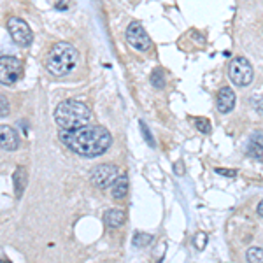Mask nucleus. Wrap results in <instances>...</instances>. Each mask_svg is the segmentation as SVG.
Wrapping results in <instances>:
<instances>
[{"label":"nucleus","instance_id":"10","mask_svg":"<svg viewBox=\"0 0 263 263\" xmlns=\"http://www.w3.org/2000/svg\"><path fill=\"white\" fill-rule=\"evenodd\" d=\"M20 146V137L9 125H0V147L4 151H16Z\"/></svg>","mask_w":263,"mask_h":263},{"label":"nucleus","instance_id":"12","mask_svg":"<svg viewBox=\"0 0 263 263\" xmlns=\"http://www.w3.org/2000/svg\"><path fill=\"white\" fill-rule=\"evenodd\" d=\"M12 181H14V193H16V198H21L23 195L25 188H27V171L25 167H18L12 176Z\"/></svg>","mask_w":263,"mask_h":263},{"label":"nucleus","instance_id":"11","mask_svg":"<svg viewBox=\"0 0 263 263\" xmlns=\"http://www.w3.org/2000/svg\"><path fill=\"white\" fill-rule=\"evenodd\" d=\"M111 193L114 198H118V200L126 197V193H128V176H126L125 172L120 174V176L116 177V181L112 182Z\"/></svg>","mask_w":263,"mask_h":263},{"label":"nucleus","instance_id":"18","mask_svg":"<svg viewBox=\"0 0 263 263\" xmlns=\"http://www.w3.org/2000/svg\"><path fill=\"white\" fill-rule=\"evenodd\" d=\"M195 126L202 134H211V123L205 118H195Z\"/></svg>","mask_w":263,"mask_h":263},{"label":"nucleus","instance_id":"15","mask_svg":"<svg viewBox=\"0 0 263 263\" xmlns=\"http://www.w3.org/2000/svg\"><path fill=\"white\" fill-rule=\"evenodd\" d=\"M153 242V235H149V233H135L134 237V246L135 248H146V246H149Z\"/></svg>","mask_w":263,"mask_h":263},{"label":"nucleus","instance_id":"24","mask_svg":"<svg viewBox=\"0 0 263 263\" xmlns=\"http://www.w3.org/2000/svg\"><path fill=\"white\" fill-rule=\"evenodd\" d=\"M174 171H176L177 176H182V174H184V168H182V163L179 162V163L174 165Z\"/></svg>","mask_w":263,"mask_h":263},{"label":"nucleus","instance_id":"13","mask_svg":"<svg viewBox=\"0 0 263 263\" xmlns=\"http://www.w3.org/2000/svg\"><path fill=\"white\" fill-rule=\"evenodd\" d=\"M125 223V213L121 209H111L105 213V224L109 228H118Z\"/></svg>","mask_w":263,"mask_h":263},{"label":"nucleus","instance_id":"17","mask_svg":"<svg viewBox=\"0 0 263 263\" xmlns=\"http://www.w3.org/2000/svg\"><path fill=\"white\" fill-rule=\"evenodd\" d=\"M151 84L158 90H162L165 86V76H163V70L162 69H156L155 72L151 74Z\"/></svg>","mask_w":263,"mask_h":263},{"label":"nucleus","instance_id":"4","mask_svg":"<svg viewBox=\"0 0 263 263\" xmlns=\"http://www.w3.org/2000/svg\"><path fill=\"white\" fill-rule=\"evenodd\" d=\"M228 78H230V81L235 86H249L254 79V70L248 58L244 57L233 58L230 65H228Z\"/></svg>","mask_w":263,"mask_h":263},{"label":"nucleus","instance_id":"1","mask_svg":"<svg viewBox=\"0 0 263 263\" xmlns=\"http://www.w3.org/2000/svg\"><path fill=\"white\" fill-rule=\"evenodd\" d=\"M58 137L70 151H74L76 155L86 156V158L104 155L112 144L111 134L104 126L86 125L76 130H62Z\"/></svg>","mask_w":263,"mask_h":263},{"label":"nucleus","instance_id":"8","mask_svg":"<svg viewBox=\"0 0 263 263\" xmlns=\"http://www.w3.org/2000/svg\"><path fill=\"white\" fill-rule=\"evenodd\" d=\"M118 176H120V168H118L116 165L102 163V165H97L91 171V182L97 188L105 190V188H111Z\"/></svg>","mask_w":263,"mask_h":263},{"label":"nucleus","instance_id":"5","mask_svg":"<svg viewBox=\"0 0 263 263\" xmlns=\"http://www.w3.org/2000/svg\"><path fill=\"white\" fill-rule=\"evenodd\" d=\"M23 74V63L16 57H0V83L11 86Z\"/></svg>","mask_w":263,"mask_h":263},{"label":"nucleus","instance_id":"3","mask_svg":"<svg viewBox=\"0 0 263 263\" xmlns=\"http://www.w3.org/2000/svg\"><path fill=\"white\" fill-rule=\"evenodd\" d=\"M78 62L79 53L74 46L69 44V42H57L46 57V69L51 76L63 78V76L70 74L76 69Z\"/></svg>","mask_w":263,"mask_h":263},{"label":"nucleus","instance_id":"16","mask_svg":"<svg viewBox=\"0 0 263 263\" xmlns=\"http://www.w3.org/2000/svg\"><path fill=\"white\" fill-rule=\"evenodd\" d=\"M248 155L251 156L253 160L263 162V146H260V144L251 142V144H249V147H248Z\"/></svg>","mask_w":263,"mask_h":263},{"label":"nucleus","instance_id":"19","mask_svg":"<svg viewBox=\"0 0 263 263\" xmlns=\"http://www.w3.org/2000/svg\"><path fill=\"white\" fill-rule=\"evenodd\" d=\"M193 244H195V248L202 251V249L205 248V244H207V233L205 232H198L197 235L193 237Z\"/></svg>","mask_w":263,"mask_h":263},{"label":"nucleus","instance_id":"14","mask_svg":"<svg viewBox=\"0 0 263 263\" xmlns=\"http://www.w3.org/2000/svg\"><path fill=\"white\" fill-rule=\"evenodd\" d=\"M246 260L249 263H263V249L261 248H249L246 251Z\"/></svg>","mask_w":263,"mask_h":263},{"label":"nucleus","instance_id":"25","mask_svg":"<svg viewBox=\"0 0 263 263\" xmlns=\"http://www.w3.org/2000/svg\"><path fill=\"white\" fill-rule=\"evenodd\" d=\"M256 213H258V216H261L263 218V200L258 203V209H256Z\"/></svg>","mask_w":263,"mask_h":263},{"label":"nucleus","instance_id":"9","mask_svg":"<svg viewBox=\"0 0 263 263\" xmlns=\"http://www.w3.org/2000/svg\"><path fill=\"white\" fill-rule=\"evenodd\" d=\"M235 104H237V97L232 88L224 86L218 91V97H216V107H218V111L221 114H228L230 111H233Z\"/></svg>","mask_w":263,"mask_h":263},{"label":"nucleus","instance_id":"7","mask_svg":"<svg viewBox=\"0 0 263 263\" xmlns=\"http://www.w3.org/2000/svg\"><path fill=\"white\" fill-rule=\"evenodd\" d=\"M125 37H126V41H128V44L132 46V48L141 51V53L149 51L151 46H153L149 35H147V32L144 30V27L139 23V21H132V23L128 25V28H126V32H125Z\"/></svg>","mask_w":263,"mask_h":263},{"label":"nucleus","instance_id":"22","mask_svg":"<svg viewBox=\"0 0 263 263\" xmlns=\"http://www.w3.org/2000/svg\"><path fill=\"white\" fill-rule=\"evenodd\" d=\"M216 174H219V176H227V177H235L237 171H230V168H216Z\"/></svg>","mask_w":263,"mask_h":263},{"label":"nucleus","instance_id":"21","mask_svg":"<svg viewBox=\"0 0 263 263\" xmlns=\"http://www.w3.org/2000/svg\"><path fill=\"white\" fill-rule=\"evenodd\" d=\"M251 142H254V144H260V146H263V130H256V132H253V135H251Z\"/></svg>","mask_w":263,"mask_h":263},{"label":"nucleus","instance_id":"26","mask_svg":"<svg viewBox=\"0 0 263 263\" xmlns=\"http://www.w3.org/2000/svg\"><path fill=\"white\" fill-rule=\"evenodd\" d=\"M0 263H11V261H7L6 258H0Z\"/></svg>","mask_w":263,"mask_h":263},{"label":"nucleus","instance_id":"6","mask_svg":"<svg viewBox=\"0 0 263 263\" xmlns=\"http://www.w3.org/2000/svg\"><path fill=\"white\" fill-rule=\"evenodd\" d=\"M7 30H9V33H11V39L14 41L18 46H21V48H27V46L32 44L33 33H32L30 27H28V23L25 20L12 16V18L7 20Z\"/></svg>","mask_w":263,"mask_h":263},{"label":"nucleus","instance_id":"20","mask_svg":"<svg viewBox=\"0 0 263 263\" xmlns=\"http://www.w3.org/2000/svg\"><path fill=\"white\" fill-rule=\"evenodd\" d=\"M9 112H11V104H9V100H7V97L0 95V118L9 116Z\"/></svg>","mask_w":263,"mask_h":263},{"label":"nucleus","instance_id":"2","mask_svg":"<svg viewBox=\"0 0 263 263\" xmlns=\"http://www.w3.org/2000/svg\"><path fill=\"white\" fill-rule=\"evenodd\" d=\"M91 120V111L79 100H63L54 109V121L62 130H76L86 126Z\"/></svg>","mask_w":263,"mask_h":263},{"label":"nucleus","instance_id":"23","mask_svg":"<svg viewBox=\"0 0 263 263\" xmlns=\"http://www.w3.org/2000/svg\"><path fill=\"white\" fill-rule=\"evenodd\" d=\"M141 128H142V134H144V137H146L147 144H149V146H155V141H153V137H149V132H147L146 125H144L142 121H141Z\"/></svg>","mask_w":263,"mask_h":263}]
</instances>
